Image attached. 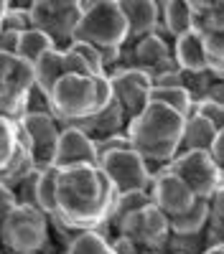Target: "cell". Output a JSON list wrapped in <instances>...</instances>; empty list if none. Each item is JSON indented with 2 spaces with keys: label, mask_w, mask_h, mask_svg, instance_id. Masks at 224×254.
<instances>
[{
  "label": "cell",
  "mask_w": 224,
  "mask_h": 254,
  "mask_svg": "<svg viewBox=\"0 0 224 254\" xmlns=\"http://www.w3.org/2000/svg\"><path fill=\"white\" fill-rule=\"evenodd\" d=\"M115 198L117 190L97 163L59 168L56 216L51 219L72 231L102 229L110 221Z\"/></svg>",
  "instance_id": "cell-1"
},
{
  "label": "cell",
  "mask_w": 224,
  "mask_h": 254,
  "mask_svg": "<svg viewBox=\"0 0 224 254\" xmlns=\"http://www.w3.org/2000/svg\"><path fill=\"white\" fill-rule=\"evenodd\" d=\"M183 117L181 112L166 107L160 102H148L146 110L135 115L128 122V137L133 150L146 158L153 168V173L166 168L181 150V135H183Z\"/></svg>",
  "instance_id": "cell-2"
},
{
  "label": "cell",
  "mask_w": 224,
  "mask_h": 254,
  "mask_svg": "<svg viewBox=\"0 0 224 254\" xmlns=\"http://www.w3.org/2000/svg\"><path fill=\"white\" fill-rule=\"evenodd\" d=\"M110 74H64L49 94L51 115L61 125H81L112 102Z\"/></svg>",
  "instance_id": "cell-3"
},
{
  "label": "cell",
  "mask_w": 224,
  "mask_h": 254,
  "mask_svg": "<svg viewBox=\"0 0 224 254\" xmlns=\"http://www.w3.org/2000/svg\"><path fill=\"white\" fill-rule=\"evenodd\" d=\"M74 41H87L97 49H122L130 44V26L120 0H102L84 8L74 28Z\"/></svg>",
  "instance_id": "cell-4"
},
{
  "label": "cell",
  "mask_w": 224,
  "mask_h": 254,
  "mask_svg": "<svg viewBox=\"0 0 224 254\" xmlns=\"http://www.w3.org/2000/svg\"><path fill=\"white\" fill-rule=\"evenodd\" d=\"M49 214L38 206L15 203L0 224V244L8 254H38L49 244Z\"/></svg>",
  "instance_id": "cell-5"
},
{
  "label": "cell",
  "mask_w": 224,
  "mask_h": 254,
  "mask_svg": "<svg viewBox=\"0 0 224 254\" xmlns=\"http://www.w3.org/2000/svg\"><path fill=\"white\" fill-rule=\"evenodd\" d=\"M33 89V64L23 61L15 54L0 51V117L18 120L26 112Z\"/></svg>",
  "instance_id": "cell-6"
},
{
  "label": "cell",
  "mask_w": 224,
  "mask_h": 254,
  "mask_svg": "<svg viewBox=\"0 0 224 254\" xmlns=\"http://www.w3.org/2000/svg\"><path fill=\"white\" fill-rule=\"evenodd\" d=\"M18 137L28 147L38 168L51 165L61 135V122L51 112H23L18 120Z\"/></svg>",
  "instance_id": "cell-7"
},
{
  "label": "cell",
  "mask_w": 224,
  "mask_h": 254,
  "mask_svg": "<svg viewBox=\"0 0 224 254\" xmlns=\"http://www.w3.org/2000/svg\"><path fill=\"white\" fill-rule=\"evenodd\" d=\"M97 165L112 181L117 193L150 188L153 168L146 163V158H143L140 153H135L133 147H122V150H112V153L99 155Z\"/></svg>",
  "instance_id": "cell-8"
},
{
  "label": "cell",
  "mask_w": 224,
  "mask_h": 254,
  "mask_svg": "<svg viewBox=\"0 0 224 254\" xmlns=\"http://www.w3.org/2000/svg\"><path fill=\"white\" fill-rule=\"evenodd\" d=\"M166 168L194 190L196 198H209L222 186V168L209 150H181Z\"/></svg>",
  "instance_id": "cell-9"
},
{
  "label": "cell",
  "mask_w": 224,
  "mask_h": 254,
  "mask_svg": "<svg viewBox=\"0 0 224 254\" xmlns=\"http://www.w3.org/2000/svg\"><path fill=\"white\" fill-rule=\"evenodd\" d=\"M115 231L133 237L140 249L166 252L168 239H171V221L155 203H148V206L138 208L135 214H130Z\"/></svg>",
  "instance_id": "cell-10"
},
{
  "label": "cell",
  "mask_w": 224,
  "mask_h": 254,
  "mask_svg": "<svg viewBox=\"0 0 224 254\" xmlns=\"http://www.w3.org/2000/svg\"><path fill=\"white\" fill-rule=\"evenodd\" d=\"M112 81V94L122 104L125 115L133 120L146 110V104L150 102V89H153V76L148 71H143L138 66L130 69H115L110 74Z\"/></svg>",
  "instance_id": "cell-11"
},
{
  "label": "cell",
  "mask_w": 224,
  "mask_h": 254,
  "mask_svg": "<svg viewBox=\"0 0 224 254\" xmlns=\"http://www.w3.org/2000/svg\"><path fill=\"white\" fill-rule=\"evenodd\" d=\"M150 196H153V203H155L168 219L183 214V211H189V208L199 201L194 190L183 183V181L171 171V168H160V171L153 173Z\"/></svg>",
  "instance_id": "cell-12"
},
{
  "label": "cell",
  "mask_w": 224,
  "mask_h": 254,
  "mask_svg": "<svg viewBox=\"0 0 224 254\" xmlns=\"http://www.w3.org/2000/svg\"><path fill=\"white\" fill-rule=\"evenodd\" d=\"M128 46H130V54H133L135 66L143 69V71H148L150 76H155V74H160V71H168V69H176L173 41L163 38L158 31L143 36V38L130 41Z\"/></svg>",
  "instance_id": "cell-13"
},
{
  "label": "cell",
  "mask_w": 224,
  "mask_h": 254,
  "mask_svg": "<svg viewBox=\"0 0 224 254\" xmlns=\"http://www.w3.org/2000/svg\"><path fill=\"white\" fill-rule=\"evenodd\" d=\"M97 142L92 135H87L79 125H61L59 145L54 153V165L69 168V165H92L97 163Z\"/></svg>",
  "instance_id": "cell-14"
},
{
  "label": "cell",
  "mask_w": 224,
  "mask_h": 254,
  "mask_svg": "<svg viewBox=\"0 0 224 254\" xmlns=\"http://www.w3.org/2000/svg\"><path fill=\"white\" fill-rule=\"evenodd\" d=\"M173 59H176V66L183 74L207 71L209 59H207V46H204L201 31L191 28L186 33H181L178 38H173Z\"/></svg>",
  "instance_id": "cell-15"
},
{
  "label": "cell",
  "mask_w": 224,
  "mask_h": 254,
  "mask_svg": "<svg viewBox=\"0 0 224 254\" xmlns=\"http://www.w3.org/2000/svg\"><path fill=\"white\" fill-rule=\"evenodd\" d=\"M128 122H130V117L125 115L122 104L112 97L110 104H105V107H102L97 115H92L89 120H84L79 127L87 135H92L94 140H102V137H110V135H117V132H125L128 130Z\"/></svg>",
  "instance_id": "cell-16"
},
{
  "label": "cell",
  "mask_w": 224,
  "mask_h": 254,
  "mask_svg": "<svg viewBox=\"0 0 224 254\" xmlns=\"http://www.w3.org/2000/svg\"><path fill=\"white\" fill-rule=\"evenodd\" d=\"M120 8H122V13H125V18H128L130 41L158 31L160 15H158V10L153 5V0H120Z\"/></svg>",
  "instance_id": "cell-17"
},
{
  "label": "cell",
  "mask_w": 224,
  "mask_h": 254,
  "mask_svg": "<svg viewBox=\"0 0 224 254\" xmlns=\"http://www.w3.org/2000/svg\"><path fill=\"white\" fill-rule=\"evenodd\" d=\"M217 137V127L199 115L196 110L183 122V135H181V150H212V142ZM178 150V153H181Z\"/></svg>",
  "instance_id": "cell-18"
},
{
  "label": "cell",
  "mask_w": 224,
  "mask_h": 254,
  "mask_svg": "<svg viewBox=\"0 0 224 254\" xmlns=\"http://www.w3.org/2000/svg\"><path fill=\"white\" fill-rule=\"evenodd\" d=\"M64 74H67V66H64V51H61V49H49L44 56L33 64L36 89L44 92L46 97L51 94L54 84L64 76Z\"/></svg>",
  "instance_id": "cell-19"
},
{
  "label": "cell",
  "mask_w": 224,
  "mask_h": 254,
  "mask_svg": "<svg viewBox=\"0 0 224 254\" xmlns=\"http://www.w3.org/2000/svg\"><path fill=\"white\" fill-rule=\"evenodd\" d=\"M171 234L176 237H199L207 231L209 224V198H199L189 211L178 216H171Z\"/></svg>",
  "instance_id": "cell-20"
},
{
  "label": "cell",
  "mask_w": 224,
  "mask_h": 254,
  "mask_svg": "<svg viewBox=\"0 0 224 254\" xmlns=\"http://www.w3.org/2000/svg\"><path fill=\"white\" fill-rule=\"evenodd\" d=\"M191 28H194V10L189 5V0H168V8H166V15H163L160 26H158V33L163 38L173 41Z\"/></svg>",
  "instance_id": "cell-21"
},
{
  "label": "cell",
  "mask_w": 224,
  "mask_h": 254,
  "mask_svg": "<svg viewBox=\"0 0 224 254\" xmlns=\"http://www.w3.org/2000/svg\"><path fill=\"white\" fill-rule=\"evenodd\" d=\"M196 31H224V0H189Z\"/></svg>",
  "instance_id": "cell-22"
},
{
  "label": "cell",
  "mask_w": 224,
  "mask_h": 254,
  "mask_svg": "<svg viewBox=\"0 0 224 254\" xmlns=\"http://www.w3.org/2000/svg\"><path fill=\"white\" fill-rule=\"evenodd\" d=\"M64 254H115V249L99 229H84L67 242Z\"/></svg>",
  "instance_id": "cell-23"
},
{
  "label": "cell",
  "mask_w": 224,
  "mask_h": 254,
  "mask_svg": "<svg viewBox=\"0 0 224 254\" xmlns=\"http://www.w3.org/2000/svg\"><path fill=\"white\" fill-rule=\"evenodd\" d=\"M56 186H59V165H44L38 171L36 183V206L49 216H56Z\"/></svg>",
  "instance_id": "cell-24"
},
{
  "label": "cell",
  "mask_w": 224,
  "mask_h": 254,
  "mask_svg": "<svg viewBox=\"0 0 224 254\" xmlns=\"http://www.w3.org/2000/svg\"><path fill=\"white\" fill-rule=\"evenodd\" d=\"M150 102L166 104V107L181 112L183 117H189V115L196 110V99H194V94L189 92L186 84H181V87H153V89H150Z\"/></svg>",
  "instance_id": "cell-25"
},
{
  "label": "cell",
  "mask_w": 224,
  "mask_h": 254,
  "mask_svg": "<svg viewBox=\"0 0 224 254\" xmlns=\"http://www.w3.org/2000/svg\"><path fill=\"white\" fill-rule=\"evenodd\" d=\"M148 203H153V196H150V188H146V190H125V193H117V198H115V208H112V214H110V226L112 229H117L122 221H125L130 214H135L138 208H143V206H148Z\"/></svg>",
  "instance_id": "cell-26"
},
{
  "label": "cell",
  "mask_w": 224,
  "mask_h": 254,
  "mask_svg": "<svg viewBox=\"0 0 224 254\" xmlns=\"http://www.w3.org/2000/svg\"><path fill=\"white\" fill-rule=\"evenodd\" d=\"M18 150H20L18 122L10 117H0V178L8 173V168L15 160Z\"/></svg>",
  "instance_id": "cell-27"
},
{
  "label": "cell",
  "mask_w": 224,
  "mask_h": 254,
  "mask_svg": "<svg viewBox=\"0 0 224 254\" xmlns=\"http://www.w3.org/2000/svg\"><path fill=\"white\" fill-rule=\"evenodd\" d=\"M49 49H56L54 46V41L44 33V31H38V28H28L20 33V41H18V51L15 56H20L23 61L28 64H36L41 56H44Z\"/></svg>",
  "instance_id": "cell-28"
},
{
  "label": "cell",
  "mask_w": 224,
  "mask_h": 254,
  "mask_svg": "<svg viewBox=\"0 0 224 254\" xmlns=\"http://www.w3.org/2000/svg\"><path fill=\"white\" fill-rule=\"evenodd\" d=\"M207 244H217L224 237V183L209 196V224H207Z\"/></svg>",
  "instance_id": "cell-29"
},
{
  "label": "cell",
  "mask_w": 224,
  "mask_h": 254,
  "mask_svg": "<svg viewBox=\"0 0 224 254\" xmlns=\"http://www.w3.org/2000/svg\"><path fill=\"white\" fill-rule=\"evenodd\" d=\"M69 49H72V51H76V54L81 56V61L87 64L89 74H94V76L107 74V71H105V64H102V49H97V46L87 44V41H74V44H72Z\"/></svg>",
  "instance_id": "cell-30"
},
{
  "label": "cell",
  "mask_w": 224,
  "mask_h": 254,
  "mask_svg": "<svg viewBox=\"0 0 224 254\" xmlns=\"http://www.w3.org/2000/svg\"><path fill=\"white\" fill-rule=\"evenodd\" d=\"M38 171H41V168H31V171H28L23 178H18V181L13 183V190H15L18 203H31V206H36V183H38Z\"/></svg>",
  "instance_id": "cell-31"
},
{
  "label": "cell",
  "mask_w": 224,
  "mask_h": 254,
  "mask_svg": "<svg viewBox=\"0 0 224 254\" xmlns=\"http://www.w3.org/2000/svg\"><path fill=\"white\" fill-rule=\"evenodd\" d=\"M196 112L207 117L217 130L224 127V99H209V97H201L196 99Z\"/></svg>",
  "instance_id": "cell-32"
},
{
  "label": "cell",
  "mask_w": 224,
  "mask_h": 254,
  "mask_svg": "<svg viewBox=\"0 0 224 254\" xmlns=\"http://www.w3.org/2000/svg\"><path fill=\"white\" fill-rule=\"evenodd\" d=\"M31 28V15L28 10H20V8H8L5 18H3V31H15V33H23Z\"/></svg>",
  "instance_id": "cell-33"
},
{
  "label": "cell",
  "mask_w": 224,
  "mask_h": 254,
  "mask_svg": "<svg viewBox=\"0 0 224 254\" xmlns=\"http://www.w3.org/2000/svg\"><path fill=\"white\" fill-rule=\"evenodd\" d=\"M94 142H97V155H105V153H112V150H122V147H133L128 132H117V135L102 137V140H94Z\"/></svg>",
  "instance_id": "cell-34"
},
{
  "label": "cell",
  "mask_w": 224,
  "mask_h": 254,
  "mask_svg": "<svg viewBox=\"0 0 224 254\" xmlns=\"http://www.w3.org/2000/svg\"><path fill=\"white\" fill-rule=\"evenodd\" d=\"M181 84H186V76H183V71L178 66L153 76V87H181Z\"/></svg>",
  "instance_id": "cell-35"
},
{
  "label": "cell",
  "mask_w": 224,
  "mask_h": 254,
  "mask_svg": "<svg viewBox=\"0 0 224 254\" xmlns=\"http://www.w3.org/2000/svg\"><path fill=\"white\" fill-rule=\"evenodd\" d=\"M15 203H18L15 190H13L5 181H0V224H3V219L15 208Z\"/></svg>",
  "instance_id": "cell-36"
},
{
  "label": "cell",
  "mask_w": 224,
  "mask_h": 254,
  "mask_svg": "<svg viewBox=\"0 0 224 254\" xmlns=\"http://www.w3.org/2000/svg\"><path fill=\"white\" fill-rule=\"evenodd\" d=\"M110 244H112L115 254H140L143 252L138 247V242L133 237H128V234H117L115 239H110Z\"/></svg>",
  "instance_id": "cell-37"
},
{
  "label": "cell",
  "mask_w": 224,
  "mask_h": 254,
  "mask_svg": "<svg viewBox=\"0 0 224 254\" xmlns=\"http://www.w3.org/2000/svg\"><path fill=\"white\" fill-rule=\"evenodd\" d=\"M49 13H69V10H79L81 0H38Z\"/></svg>",
  "instance_id": "cell-38"
},
{
  "label": "cell",
  "mask_w": 224,
  "mask_h": 254,
  "mask_svg": "<svg viewBox=\"0 0 224 254\" xmlns=\"http://www.w3.org/2000/svg\"><path fill=\"white\" fill-rule=\"evenodd\" d=\"M209 153L217 160V165L222 168V183H224V127H222V130H217V137L212 142V150Z\"/></svg>",
  "instance_id": "cell-39"
},
{
  "label": "cell",
  "mask_w": 224,
  "mask_h": 254,
  "mask_svg": "<svg viewBox=\"0 0 224 254\" xmlns=\"http://www.w3.org/2000/svg\"><path fill=\"white\" fill-rule=\"evenodd\" d=\"M18 41H20V33H15V31H0V51H3V54H15L18 51Z\"/></svg>",
  "instance_id": "cell-40"
},
{
  "label": "cell",
  "mask_w": 224,
  "mask_h": 254,
  "mask_svg": "<svg viewBox=\"0 0 224 254\" xmlns=\"http://www.w3.org/2000/svg\"><path fill=\"white\" fill-rule=\"evenodd\" d=\"M38 0H10V8H20V10H31Z\"/></svg>",
  "instance_id": "cell-41"
},
{
  "label": "cell",
  "mask_w": 224,
  "mask_h": 254,
  "mask_svg": "<svg viewBox=\"0 0 224 254\" xmlns=\"http://www.w3.org/2000/svg\"><path fill=\"white\" fill-rule=\"evenodd\" d=\"M201 254H224V242H217V244H207L201 249Z\"/></svg>",
  "instance_id": "cell-42"
},
{
  "label": "cell",
  "mask_w": 224,
  "mask_h": 254,
  "mask_svg": "<svg viewBox=\"0 0 224 254\" xmlns=\"http://www.w3.org/2000/svg\"><path fill=\"white\" fill-rule=\"evenodd\" d=\"M8 8H10V3H8V0H0V31H3V18H5Z\"/></svg>",
  "instance_id": "cell-43"
},
{
  "label": "cell",
  "mask_w": 224,
  "mask_h": 254,
  "mask_svg": "<svg viewBox=\"0 0 224 254\" xmlns=\"http://www.w3.org/2000/svg\"><path fill=\"white\" fill-rule=\"evenodd\" d=\"M97 3H102V0H81V10H84V8H92V5H97Z\"/></svg>",
  "instance_id": "cell-44"
},
{
  "label": "cell",
  "mask_w": 224,
  "mask_h": 254,
  "mask_svg": "<svg viewBox=\"0 0 224 254\" xmlns=\"http://www.w3.org/2000/svg\"><path fill=\"white\" fill-rule=\"evenodd\" d=\"M0 254H5V249H3V244H0Z\"/></svg>",
  "instance_id": "cell-45"
},
{
  "label": "cell",
  "mask_w": 224,
  "mask_h": 254,
  "mask_svg": "<svg viewBox=\"0 0 224 254\" xmlns=\"http://www.w3.org/2000/svg\"><path fill=\"white\" fill-rule=\"evenodd\" d=\"M222 242H224V237H222Z\"/></svg>",
  "instance_id": "cell-46"
},
{
  "label": "cell",
  "mask_w": 224,
  "mask_h": 254,
  "mask_svg": "<svg viewBox=\"0 0 224 254\" xmlns=\"http://www.w3.org/2000/svg\"><path fill=\"white\" fill-rule=\"evenodd\" d=\"M8 3H10V0H8Z\"/></svg>",
  "instance_id": "cell-47"
}]
</instances>
